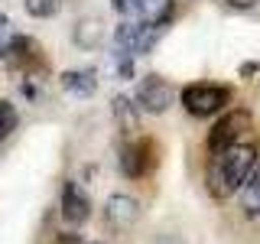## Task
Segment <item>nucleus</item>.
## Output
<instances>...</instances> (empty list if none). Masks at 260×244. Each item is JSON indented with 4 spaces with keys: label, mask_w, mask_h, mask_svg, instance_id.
Segmentation results:
<instances>
[{
    "label": "nucleus",
    "mask_w": 260,
    "mask_h": 244,
    "mask_svg": "<svg viewBox=\"0 0 260 244\" xmlns=\"http://www.w3.org/2000/svg\"><path fill=\"white\" fill-rule=\"evenodd\" d=\"M257 169V146L254 143H234L221 153H211L208 166V192L215 199H228V195L241 192L250 173Z\"/></svg>",
    "instance_id": "1"
},
{
    "label": "nucleus",
    "mask_w": 260,
    "mask_h": 244,
    "mask_svg": "<svg viewBox=\"0 0 260 244\" xmlns=\"http://www.w3.org/2000/svg\"><path fill=\"white\" fill-rule=\"evenodd\" d=\"M231 104V88L215 85V81H195L182 88V108L192 117H211V114L224 111Z\"/></svg>",
    "instance_id": "2"
},
{
    "label": "nucleus",
    "mask_w": 260,
    "mask_h": 244,
    "mask_svg": "<svg viewBox=\"0 0 260 244\" xmlns=\"http://www.w3.org/2000/svg\"><path fill=\"white\" fill-rule=\"evenodd\" d=\"M250 130V111H228L224 117L215 120V127L208 130V150L211 153H221L228 146L241 143V137Z\"/></svg>",
    "instance_id": "3"
},
{
    "label": "nucleus",
    "mask_w": 260,
    "mask_h": 244,
    "mask_svg": "<svg viewBox=\"0 0 260 244\" xmlns=\"http://www.w3.org/2000/svg\"><path fill=\"white\" fill-rule=\"evenodd\" d=\"M137 108H143L146 114H162V111H169L173 108V101H176V88L169 85L166 78H159V75H146L140 85H137Z\"/></svg>",
    "instance_id": "4"
},
{
    "label": "nucleus",
    "mask_w": 260,
    "mask_h": 244,
    "mask_svg": "<svg viewBox=\"0 0 260 244\" xmlns=\"http://www.w3.org/2000/svg\"><path fill=\"white\" fill-rule=\"evenodd\" d=\"M137 218H140V202H137L134 195L114 192L111 199L104 202V222H108L114 231H127Z\"/></svg>",
    "instance_id": "5"
},
{
    "label": "nucleus",
    "mask_w": 260,
    "mask_h": 244,
    "mask_svg": "<svg viewBox=\"0 0 260 244\" xmlns=\"http://www.w3.org/2000/svg\"><path fill=\"white\" fill-rule=\"evenodd\" d=\"M88 215H91V199H88V192L81 189L78 182H65V192H62V218L69 225H85Z\"/></svg>",
    "instance_id": "6"
},
{
    "label": "nucleus",
    "mask_w": 260,
    "mask_h": 244,
    "mask_svg": "<svg viewBox=\"0 0 260 244\" xmlns=\"http://www.w3.org/2000/svg\"><path fill=\"white\" fill-rule=\"evenodd\" d=\"M153 143L150 140H137V143H127L124 150H120V173L127 179H140L146 169H150L153 163Z\"/></svg>",
    "instance_id": "7"
},
{
    "label": "nucleus",
    "mask_w": 260,
    "mask_h": 244,
    "mask_svg": "<svg viewBox=\"0 0 260 244\" xmlns=\"http://www.w3.org/2000/svg\"><path fill=\"white\" fill-rule=\"evenodd\" d=\"M62 88L69 92L72 98H91L98 92V75H94V69H69V72H62Z\"/></svg>",
    "instance_id": "8"
},
{
    "label": "nucleus",
    "mask_w": 260,
    "mask_h": 244,
    "mask_svg": "<svg viewBox=\"0 0 260 244\" xmlns=\"http://www.w3.org/2000/svg\"><path fill=\"white\" fill-rule=\"evenodd\" d=\"M72 39H75L81 49H98V46H101V39H104V23L98 20V16H85V20L75 23Z\"/></svg>",
    "instance_id": "9"
},
{
    "label": "nucleus",
    "mask_w": 260,
    "mask_h": 244,
    "mask_svg": "<svg viewBox=\"0 0 260 244\" xmlns=\"http://www.w3.org/2000/svg\"><path fill=\"white\" fill-rule=\"evenodd\" d=\"M173 13V0H137V10L130 20H143V23H166Z\"/></svg>",
    "instance_id": "10"
},
{
    "label": "nucleus",
    "mask_w": 260,
    "mask_h": 244,
    "mask_svg": "<svg viewBox=\"0 0 260 244\" xmlns=\"http://www.w3.org/2000/svg\"><path fill=\"white\" fill-rule=\"evenodd\" d=\"M241 208H244V215L260 218V166L250 173V179L241 189Z\"/></svg>",
    "instance_id": "11"
},
{
    "label": "nucleus",
    "mask_w": 260,
    "mask_h": 244,
    "mask_svg": "<svg viewBox=\"0 0 260 244\" xmlns=\"http://www.w3.org/2000/svg\"><path fill=\"white\" fill-rule=\"evenodd\" d=\"M114 117H117V124H120L124 134L140 130V124H137V101H130V98H124V95L114 98Z\"/></svg>",
    "instance_id": "12"
},
{
    "label": "nucleus",
    "mask_w": 260,
    "mask_h": 244,
    "mask_svg": "<svg viewBox=\"0 0 260 244\" xmlns=\"http://www.w3.org/2000/svg\"><path fill=\"white\" fill-rule=\"evenodd\" d=\"M16 124H20V114H16V108L10 101H0V140H7V137L16 130Z\"/></svg>",
    "instance_id": "13"
},
{
    "label": "nucleus",
    "mask_w": 260,
    "mask_h": 244,
    "mask_svg": "<svg viewBox=\"0 0 260 244\" xmlns=\"http://www.w3.org/2000/svg\"><path fill=\"white\" fill-rule=\"evenodd\" d=\"M23 7H26V13L36 16V20H49V16L59 13V0H23Z\"/></svg>",
    "instance_id": "14"
},
{
    "label": "nucleus",
    "mask_w": 260,
    "mask_h": 244,
    "mask_svg": "<svg viewBox=\"0 0 260 244\" xmlns=\"http://www.w3.org/2000/svg\"><path fill=\"white\" fill-rule=\"evenodd\" d=\"M10 39H13V29H10V20H7L4 13H0V52H4L7 46H10Z\"/></svg>",
    "instance_id": "15"
},
{
    "label": "nucleus",
    "mask_w": 260,
    "mask_h": 244,
    "mask_svg": "<svg viewBox=\"0 0 260 244\" xmlns=\"http://www.w3.org/2000/svg\"><path fill=\"white\" fill-rule=\"evenodd\" d=\"M111 7L117 13H124V16H134V10H137V0H111Z\"/></svg>",
    "instance_id": "16"
},
{
    "label": "nucleus",
    "mask_w": 260,
    "mask_h": 244,
    "mask_svg": "<svg viewBox=\"0 0 260 244\" xmlns=\"http://www.w3.org/2000/svg\"><path fill=\"white\" fill-rule=\"evenodd\" d=\"M254 72H257V65H254V62H247V65L241 69V75H254Z\"/></svg>",
    "instance_id": "17"
},
{
    "label": "nucleus",
    "mask_w": 260,
    "mask_h": 244,
    "mask_svg": "<svg viewBox=\"0 0 260 244\" xmlns=\"http://www.w3.org/2000/svg\"><path fill=\"white\" fill-rule=\"evenodd\" d=\"M156 244H176V241H156Z\"/></svg>",
    "instance_id": "18"
}]
</instances>
